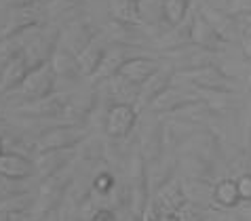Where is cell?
Here are the masks:
<instances>
[{
  "instance_id": "37",
  "label": "cell",
  "mask_w": 251,
  "mask_h": 221,
  "mask_svg": "<svg viewBox=\"0 0 251 221\" xmlns=\"http://www.w3.org/2000/svg\"><path fill=\"white\" fill-rule=\"evenodd\" d=\"M36 2H38V4H49L51 0H36Z\"/></svg>"
},
{
  "instance_id": "10",
  "label": "cell",
  "mask_w": 251,
  "mask_h": 221,
  "mask_svg": "<svg viewBox=\"0 0 251 221\" xmlns=\"http://www.w3.org/2000/svg\"><path fill=\"white\" fill-rule=\"evenodd\" d=\"M199 103H203L201 97H192V95L179 91V88H176V87H169L150 103L148 112H152V114H165V112L176 114V112H184L186 108L199 106Z\"/></svg>"
},
{
  "instance_id": "30",
  "label": "cell",
  "mask_w": 251,
  "mask_h": 221,
  "mask_svg": "<svg viewBox=\"0 0 251 221\" xmlns=\"http://www.w3.org/2000/svg\"><path fill=\"white\" fill-rule=\"evenodd\" d=\"M6 4L11 6L13 11H30L34 4H36V0H4Z\"/></svg>"
},
{
  "instance_id": "34",
  "label": "cell",
  "mask_w": 251,
  "mask_h": 221,
  "mask_svg": "<svg viewBox=\"0 0 251 221\" xmlns=\"http://www.w3.org/2000/svg\"><path fill=\"white\" fill-rule=\"evenodd\" d=\"M36 221H61V215L57 211H51V213H47V215H43L40 219H36Z\"/></svg>"
},
{
  "instance_id": "27",
  "label": "cell",
  "mask_w": 251,
  "mask_h": 221,
  "mask_svg": "<svg viewBox=\"0 0 251 221\" xmlns=\"http://www.w3.org/2000/svg\"><path fill=\"white\" fill-rule=\"evenodd\" d=\"M19 183H24V181H15V179H6V177L0 175V200L27 192L25 188H19Z\"/></svg>"
},
{
  "instance_id": "11",
  "label": "cell",
  "mask_w": 251,
  "mask_h": 221,
  "mask_svg": "<svg viewBox=\"0 0 251 221\" xmlns=\"http://www.w3.org/2000/svg\"><path fill=\"white\" fill-rule=\"evenodd\" d=\"M76 150H51V152H38L34 160V169H36V177L43 179L55 177L57 173H61L70 162H74Z\"/></svg>"
},
{
  "instance_id": "13",
  "label": "cell",
  "mask_w": 251,
  "mask_h": 221,
  "mask_svg": "<svg viewBox=\"0 0 251 221\" xmlns=\"http://www.w3.org/2000/svg\"><path fill=\"white\" fill-rule=\"evenodd\" d=\"M0 175L6 179H15V181H25L36 175L34 160L19 152H2L0 154Z\"/></svg>"
},
{
  "instance_id": "15",
  "label": "cell",
  "mask_w": 251,
  "mask_h": 221,
  "mask_svg": "<svg viewBox=\"0 0 251 221\" xmlns=\"http://www.w3.org/2000/svg\"><path fill=\"white\" fill-rule=\"evenodd\" d=\"M108 51V43L101 38V34L95 40H91L85 49H82L78 55H76V61H78V70L82 78H93L95 72L100 70L103 55Z\"/></svg>"
},
{
  "instance_id": "29",
  "label": "cell",
  "mask_w": 251,
  "mask_h": 221,
  "mask_svg": "<svg viewBox=\"0 0 251 221\" xmlns=\"http://www.w3.org/2000/svg\"><path fill=\"white\" fill-rule=\"evenodd\" d=\"M236 23H239V30L241 34H245V36H251V13H241L239 17H236Z\"/></svg>"
},
{
  "instance_id": "2",
  "label": "cell",
  "mask_w": 251,
  "mask_h": 221,
  "mask_svg": "<svg viewBox=\"0 0 251 221\" xmlns=\"http://www.w3.org/2000/svg\"><path fill=\"white\" fill-rule=\"evenodd\" d=\"M72 95L70 93H51L47 97H38L32 101H19L11 106V112L25 120H59L64 110L68 108Z\"/></svg>"
},
{
  "instance_id": "5",
  "label": "cell",
  "mask_w": 251,
  "mask_h": 221,
  "mask_svg": "<svg viewBox=\"0 0 251 221\" xmlns=\"http://www.w3.org/2000/svg\"><path fill=\"white\" fill-rule=\"evenodd\" d=\"M177 76H186L188 82L194 85L201 91H211V93H220V95H230L234 93L239 85L236 80H232L228 74H224L220 67L211 66H203V67H194V70H177Z\"/></svg>"
},
{
  "instance_id": "28",
  "label": "cell",
  "mask_w": 251,
  "mask_h": 221,
  "mask_svg": "<svg viewBox=\"0 0 251 221\" xmlns=\"http://www.w3.org/2000/svg\"><path fill=\"white\" fill-rule=\"evenodd\" d=\"M236 188H239V196L243 202H251V173L236 177Z\"/></svg>"
},
{
  "instance_id": "25",
  "label": "cell",
  "mask_w": 251,
  "mask_h": 221,
  "mask_svg": "<svg viewBox=\"0 0 251 221\" xmlns=\"http://www.w3.org/2000/svg\"><path fill=\"white\" fill-rule=\"evenodd\" d=\"M114 188H116L114 175H112V173H108V171H101V173H97L95 179H93L91 194L93 196H100V198H106Z\"/></svg>"
},
{
  "instance_id": "8",
  "label": "cell",
  "mask_w": 251,
  "mask_h": 221,
  "mask_svg": "<svg viewBox=\"0 0 251 221\" xmlns=\"http://www.w3.org/2000/svg\"><path fill=\"white\" fill-rule=\"evenodd\" d=\"M137 124V110L131 103H112L106 114V133L114 139L127 137Z\"/></svg>"
},
{
  "instance_id": "14",
  "label": "cell",
  "mask_w": 251,
  "mask_h": 221,
  "mask_svg": "<svg viewBox=\"0 0 251 221\" xmlns=\"http://www.w3.org/2000/svg\"><path fill=\"white\" fill-rule=\"evenodd\" d=\"M32 67L34 66L27 61L25 53L19 51L15 57H13L9 64H6L2 74H0V95H9V93L15 91V88L22 85V80L25 78L27 72H30Z\"/></svg>"
},
{
  "instance_id": "40",
  "label": "cell",
  "mask_w": 251,
  "mask_h": 221,
  "mask_svg": "<svg viewBox=\"0 0 251 221\" xmlns=\"http://www.w3.org/2000/svg\"><path fill=\"white\" fill-rule=\"evenodd\" d=\"M144 221H156V219H144Z\"/></svg>"
},
{
  "instance_id": "23",
  "label": "cell",
  "mask_w": 251,
  "mask_h": 221,
  "mask_svg": "<svg viewBox=\"0 0 251 221\" xmlns=\"http://www.w3.org/2000/svg\"><path fill=\"white\" fill-rule=\"evenodd\" d=\"M205 19H207V23L213 27L215 30V34L224 40V43H228V40H232V36L239 30H236L234 25H239L236 23V19H232V17H226V15H222V13H211V9H203V13H201Z\"/></svg>"
},
{
  "instance_id": "19",
  "label": "cell",
  "mask_w": 251,
  "mask_h": 221,
  "mask_svg": "<svg viewBox=\"0 0 251 221\" xmlns=\"http://www.w3.org/2000/svg\"><path fill=\"white\" fill-rule=\"evenodd\" d=\"M182 185V192L188 202H194V204H201V206H207L209 202H215L213 200V185L215 183H209L207 179H194V177H186L179 181Z\"/></svg>"
},
{
  "instance_id": "36",
  "label": "cell",
  "mask_w": 251,
  "mask_h": 221,
  "mask_svg": "<svg viewBox=\"0 0 251 221\" xmlns=\"http://www.w3.org/2000/svg\"><path fill=\"white\" fill-rule=\"evenodd\" d=\"M0 221H11V213H6L0 209Z\"/></svg>"
},
{
  "instance_id": "3",
  "label": "cell",
  "mask_w": 251,
  "mask_h": 221,
  "mask_svg": "<svg viewBox=\"0 0 251 221\" xmlns=\"http://www.w3.org/2000/svg\"><path fill=\"white\" fill-rule=\"evenodd\" d=\"M89 137L85 124H59L51 131H45L36 139V154L51 150H76Z\"/></svg>"
},
{
  "instance_id": "9",
  "label": "cell",
  "mask_w": 251,
  "mask_h": 221,
  "mask_svg": "<svg viewBox=\"0 0 251 221\" xmlns=\"http://www.w3.org/2000/svg\"><path fill=\"white\" fill-rule=\"evenodd\" d=\"M163 64L156 59V57H144V55H133V57H129L125 64L121 66V70H118L116 76H121L123 80L131 82V85H144L146 80H150L152 76H154Z\"/></svg>"
},
{
  "instance_id": "20",
  "label": "cell",
  "mask_w": 251,
  "mask_h": 221,
  "mask_svg": "<svg viewBox=\"0 0 251 221\" xmlns=\"http://www.w3.org/2000/svg\"><path fill=\"white\" fill-rule=\"evenodd\" d=\"M127 51H129V46H114L112 44V49L108 46V51H106V55H103V61H101L100 70L95 72L93 78L95 80H110V78H114L125 61H127L129 57H133V55H127Z\"/></svg>"
},
{
  "instance_id": "22",
  "label": "cell",
  "mask_w": 251,
  "mask_h": 221,
  "mask_svg": "<svg viewBox=\"0 0 251 221\" xmlns=\"http://www.w3.org/2000/svg\"><path fill=\"white\" fill-rule=\"evenodd\" d=\"M213 200L222 209H234L241 202L239 188H236V179H220L213 185Z\"/></svg>"
},
{
  "instance_id": "17",
  "label": "cell",
  "mask_w": 251,
  "mask_h": 221,
  "mask_svg": "<svg viewBox=\"0 0 251 221\" xmlns=\"http://www.w3.org/2000/svg\"><path fill=\"white\" fill-rule=\"evenodd\" d=\"M190 43L194 46H201V49L215 51V49H220V46L224 44V40L215 34L213 27L207 23V19L199 13V15L194 17L192 25H190Z\"/></svg>"
},
{
  "instance_id": "16",
  "label": "cell",
  "mask_w": 251,
  "mask_h": 221,
  "mask_svg": "<svg viewBox=\"0 0 251 221\" xmlns=\"http://www.w3.org/2000/svg\"><path fill=\"white\" fill-rule=\"evenodd\" d=\"M186 202V196L182 192V185L179 181H167L163 188L156 190V196H154V213H177L179 209L184 206Z\"/></svg>"
},
{
  "instance_id": "33",
  "label": "cell",
  "mask_w": 251,
  "mask_h": 221,
  "mask_svg": "<svg viewBox=\"0 0 251 221\" xmlns=\"http://www.w3.org/2000/svg\"><path fill=\"white\" fill-rule=\"evenodd\" d=\"M91 221H114V217H112V213L110 211H100Z\"/></svg>"
},
{
  "instance_id": "12",
  "label": "cell",
  "mask_w": 251,
  "mask_h": 221,
  "mask_svg": "<svg viewBox=\"0 0 251 221\" xmlns=\"http://www.w3.org/2000/svg\"><path fill=\"white\" fill-rule=\"evenodd\" d=\"M176 78V70H173L171 66H163L160 70L152 76L150 80H146L144 85H139V91H137V99L133 103V108L142 110V108H148L152 101H154L160 93L165 91V88L171 87V80Z\"/></svg>"
},
{
  "instance_id": "32",
  "label": "cell",
  "mask_w": 251,
  "mask_h": 221,
  "mask_svg": "<svg viewBox=\"0 0 251 221\" xmlns=\"http://www.w3.org/2000/svg\"><path fill=\"white\" fill-rule=\"evenodd\" d=\"M152 209H154V206H152ZM152 219H156V221H182L177 213H154Z\"/></svg>"
},
{
  "instance_id": "35",
  "label": "cell",
  "mask_w": 251,
  "mask_h": 221,
  "mask_svg": "<svg viewBox=\"0 0 251 221\" xmlns=\"http://www.w3.org/2000/svg\"><path fill=\"white\" fill-rule=\"evenodd\" d=\"M61 221H85V219L78 217V215H74V213H68L66 217H61Z\"/></svg>"
},
{
  "instance_id": "38",
  "label": "cell",
  "mask_w": 251,
  "mask_h": 221,
  "mask_svg": "<svg viewBox=\"0 0 251 221\" xmlns=\"http://www.w3.org/2000/svg\"><path fill=\"white\" fill-rule=\"evenodd\" d=\"M2 152H4V150H2V139H0V154H2Z\"/></svg>"
},
{
  "instance_id": "4",
  "label": "cell",
  "mask_w": 251,
  "mask_h": 221,
  "mask_svg": "<svg viewBox=\"0 0 251 221\" xmlns=\"http://www.w3.org/2000/svg\"><path fill=\"white\" fill-rule=\"evenodd\" d=\"M129 206L137 217H142L150 204V183H148V167H146L144 156L135 152L133 160H131V173H129Z\"/></svg>"
},
{
  "instance_id": "24",
  "label": "cell",
  "mask_w": 251,
  "mask_h": 221,
  "mask_svg": "<svg viewBox=\"0 0 251 221\" xmlns=\"http://www.w3.org/2000/svg\"><path fill=\"white\" fill-rule=\"evenodd\" d=\"M188 6H190V0H163L165 23L169 27L184 23V19L188 15Z\"/></svg>"
},
{
  "instance_id": "26",
  "label": "cell",
  "mask_w": 251,
  "mask_h": 221,
  "mask_svg": "<svg viewBox=\"0 0 251 221\" xmlns=\"http://www.w3.org/2000/svg\"><path fill=\"white\" fill-rule=\"evenodd\" d=\"M203 211H205V206H201V204H194V202H184V206L177 211V215L182 221H203L205 215H203Z\"/></svg>"
},
{
  "instance_id": "6",
  "label": "cell",
  "mask_w": 251,
  "mask_h": 221,
  "mask_svg": "<svg viewBox=\"0 0 251 221\" xmlns=\"http://www.w3.org/2000/svg\"><path fill=\"white\" fill-rule=\"evenodd\" d=\"M101 38L106 40L108 44L114 46H142V43L148 40V36L144 34L142 25L135 23H127V22H118V19H110L106 23V27L100 32Z\"/></svg>"
},
{
  "instance_id": "31",
  "label": "cell",
  "mask_w": 251,
  "mask_h": 221,
  "mask_svg": "<svg viewBox=\"0 0 251 221\" xmlns=\"http://www.w3.org/2000/svg\"><path fill=\"white\" fill-rule=\"evenodd\" d=\"M241 51L245 55V59L251 61V36H245V34L241 36Z\"/></svg>"
},
{
  "instance_id": "18",
  "label": "cell",
  "mask_w": 251,
  "mask_h": 221,
  "mask_svg": "<svg viewBox=\"0 0 251 221\" xmlns=\"http://www.w3.org/2000/svg\"><path fill=\"white\" fill-rule=\"evenodd\" d=\"M51 66L55 74H57V80L64 78V80H78L82 78L80 70H78V61H76V55L72 51H68L66 46H57L51 57Z\"/></svg>"
},
{
  "instance_id": "1",
  "label": "cell",
  "mask_w": 251,
  "mask_h": 221,
  "mask_svg": "<svg viewBox=\"0 0 251 221\" xmlns=\"http://www.w3.org/2000/svg\"><path fill=\"white\" fill-rule=\"evenodd\" d=\"M55 85H57V74H55L51 61H45V64L32 67L25 78L22 80V85H19L13 93L6 95V97L15 99V103L32 101V99L47 97V95L55 93Z\"/></svg>"
},
{
  "instance_id": "39",
  "label": "cell",
  "mask_w": 251,
  "mask_h": 221,
  "mask_svg": "<svg viewBox=\"0 0 251 221\" xmlns=\"http://www.w3.org/2000/svg\"><path fill=\"white\" fill-rule=\"evenodd\" d=\"M228 2H232V0H224V4H228Z\"/></svg>"
},
{
  "instance_id": "7",
  "label": "cell",
  "mask_w": 251,
  "mask_h": 221,
  "mask_svg": "<svg viewBox=\"0 0 251 221\" xmlns=\"http://www.w3.org/2000/svg\"><path fill=\"white\" fill-rule=\"evenodd\" d=\"M100 32L101 30H97V27H93L91 23H89V19L76 17V19H72V22L68 23L66 32L61 30L59 44L66 46L68 51H72L74 55H78L89 43H91V40H95L97 36H100Z\"/></svg>"
},
{
  "instance_id": "21",
  "label": "cell",
  "mask_w": 251,
  "mask_h": 221,
  "mask_svg": "<svg viewBox=\"0 0 251 221\" xmlns=\"http://www.w3.org/2000/svg\"><path fill=\"white\" fill-rule=\"evenodd\" d=\"M135 17L137 25H150L156 27L160 23H165L163 15V0H135Z\"/></svg>"
}]
</instances>
